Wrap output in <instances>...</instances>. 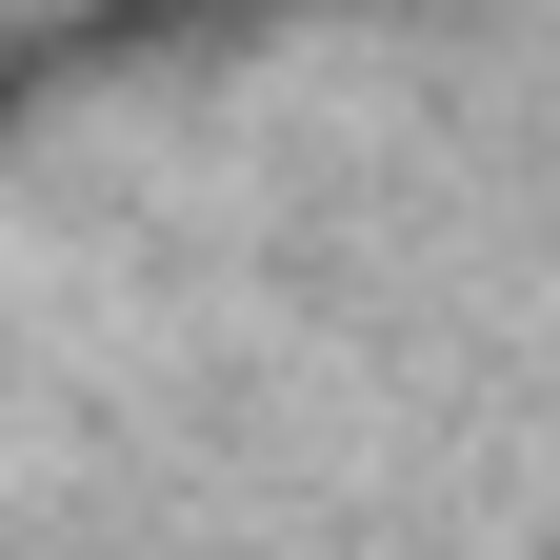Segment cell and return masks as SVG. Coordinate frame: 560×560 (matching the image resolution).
Segmentation results:
<instances>
[]
</instances>
